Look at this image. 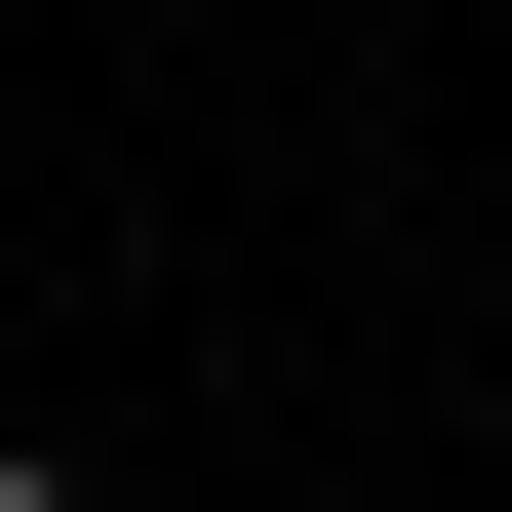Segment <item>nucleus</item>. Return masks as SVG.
<instances>
[{"label": "nucleus", "instance_id": "obj_1", "mask_svg": "<svg viewBox=\"0 0 512 512\" xmlns=\"http://www.w3.org/2000/svg\"><path fill=\"white\" fill-rule=\"evenodd\" d=\"M0 512H79V473H40V434H0Z\"/></svg>", "mask_w": 512, "mask_h": 512}]
</instances>
